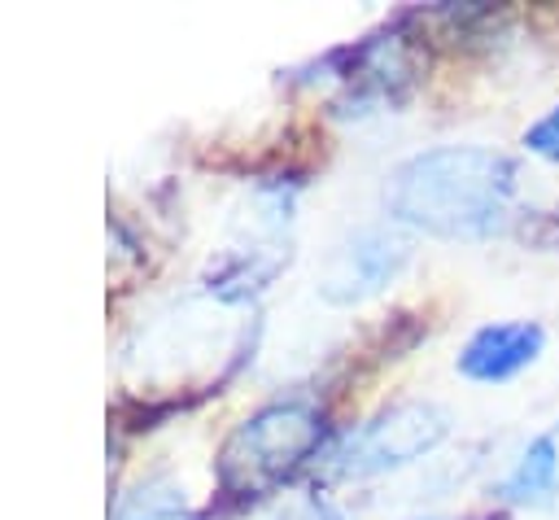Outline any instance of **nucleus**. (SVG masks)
<instances>
[{
	"instance_id": "f257e3e1",
	"label": "nucleus",
	"mask_w": 559,
	"mask_h": 520,
	"mask_svg": "<svg viewBox=\"0 0 559 520\" xmlns=\"http://www.w3.org/2000/svg\"><path fill=\"white\" fill-rule=\"evenodd\" d=\"M520 166L502 149L437 144L402 157L384 179L393 223L437 240H485L511 223Z\"/></svg>"
},
{
	"instance_id": "f03ea898",
	"label": "nucleus",
	"mask_w": 559,
	"mask_h": 520,
	"mask_svg": "<svg viewBox=\"0 0 559 520\" xmlns=\"http://www.w3.org/2000/svg\"><path fill=\"white\" fill-rule=\"evenodd\" d=\"M328 415L310 398H275L249 411L223 441L214 481L218 498L249 507L284 489L301 468L328 454Z\"/></svg>"
},
{
	"instance_id": "7ed1b4c3",
	"label": "nucleus",
	"mask_w": 559,
	"mask_h": 520,
	"mask_svg": "<svg viewBox=\"0 0 559 520\" xmlns=\"http://www.w3.org/2000/svg\"><path fill=\"white\" fill-rule=\"evenodd\" d=\"M445 437H450V411L432 398H406L349 428L319 463L332 481H367L419 463Z\"/></svg>"
},
{
	"instance_id": "20e7f679",
	"label": "nucleus",
	"mask_w": 559,
	"mask_h": 520,
	"mask_svg": "<svg viewBox=\"0 0 559 520\" xmlns=\"http://www.w3.org/2000/svg\"><path fill=\"white\" fill-rule=\"evenodd\" d=\"M406 262H411V240L389 223H367L332 245L323 271L314 275V288L332 306H358L384 293Z\"/></svg>"
},
{
	"instance_id": "39448f33",
	"label": "nucleus",
	"mask_w": 559,
	"mask_h": 520,
	"mask_svg": "<svg viewBox=\"0 0 559 520\" xmlns=\"http://www.w3.org/2000/svg\"><path fill=\"white\" fill-rule=\"evenodd\" d=\"M546 350V328L537 319H498V323H480L454 367L463 380H476V385H502L511 376H520L524 367H533Z\"/></svg>"
},
{
	"instance_id": "423d86ee",
	"label": "nucleus",
	"mask_w": 559,
	"mask_h": 520,
	"mask_svg": "<svg viewBox=\"0 0 559 520\" xmlns=\"http://www.w3.org/2000/svg\"><path fill=\"white\" fill-rule=\"evenodd\" d=\"M502 503L511 507H550L555 494H559V446L550 433H537L520 454L515 463L507 468L502 485H498Z\"/></svg>"
},
{
	"instance_id": "0eeeda50",
	"label": "nucleus",
	"mask_w": 559,
	"mask_h": 520,
	"mask_svg": "<svg viewBox=\"0 0 559 520\" xmlns=\"http://www.w3.org/2000/svg\"><path fill=\"white\" fill-rule=\"evenodd\" d=\"M284 262H288V253H280V249H227L210 267L205 288L218 302H249V297H258L280 275Z\"/></svg>"
},
{
	"instance_id": "6e6552de",
	"label": "nucleus",
	"mask_w": 559,
	"mask_h": 520,
	"mask_svg": "<svg viewBox=\"0 0 559 520\" xmlns=\"http://www.w3.org/2000/svg\"><path fill=\"white\" fill-rule=\"evenodd\" d=\"M109 520H201V516L188 507L183 485L153 472V476H140L131 489H122L114 498Z\"/></svg>"
},
{
	"instance_id": "1a4fd4ad",
	"label": "nucleus",
	"mask_w": 559,
	"mask_h": 520,
	"mask_svg": "<svg viewBox=\"0 0 559 520\" xmlns=\"http://www.w3.org/2000/svg\"><path fill=\"white\" fill-rule=\"evenodd\" d=\"M266 520H345V516H341V507H336L332 498H323V494H297V498H288L284 507H275Z\"/></svg>"
},
{
	"instance_id": "9d476101",
	"label": "nucleus",
	"mask_w": 559,
	"mask_h": 520,
	"mask_svg": "<svg viewBox=\"0 0 559 520\" xmlns=\"http://www.w3.org/2000/svg\"><path fill=\"white\" fill-rule=\"evenodd\" d=\"M524 149H528V153H537V157L559 162V105H555V109H546V114L524 131Z\"/></svg>"
}]
</instances>
